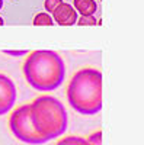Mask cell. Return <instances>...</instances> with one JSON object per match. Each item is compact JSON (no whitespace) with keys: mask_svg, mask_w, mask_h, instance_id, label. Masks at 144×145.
Segmentation results:
<instances>
[{"mask_svg":"<svg viewBox=\"0 0 144 145\" xmlns=\"http://www.w3.org/2000/svg\"><path fill=\"white\" fill-rule=\"evenodd\" d=\"M23 76L38 91L57 90L66 78V63L58 52L38 50L31 52L23 63Z\"/></svg>","mask_w":144,"mask_h":145,"instance_id":"1","label":"cell"},{"mask_svg":"<svg viewBox=\"0 0 144 145\" xmlns=\"http://www.w3.org/2000/svg\"><path fill=\"white\" fill-rule=\"evenodd\" d=\"M67 102L80 115H96L102 109V72L85 67L74 72L67 86Z\"/></svg>","mask_w":144,"mask_h":145,"instance_id":"2","label":"cell"},{"mask_svg":"<svg viewBox=\"0 0 144 145\" xmlns=\"http://www.w3.org/2000/svg\"><path fill=\"white\" fill-rule=\"evenodd\" d=\"M31 122L45 142L66 134L68 116L64 105L54 96H39L31 103Z\"/></svg>","mask_w":144,"mask_h":145,"instance_id":"3","label":"cell"},{"mask_svg":"<svg viewBox=\"0 0 144 145\" xmlns=\"http://www.w3.org/2000/svg\"><path fill=\"white\" fill-rule=\"evenodd\" d=\"M9 128L16 139L29 144V145H39L45 144L44 138L38 135L31 122V103L22 105L10 113L9 118Z\"/></svg>","mask_w":144,"mask_h":145,"instance_id":"4","label":"cell"},{"mask_svg":"<svg viewBox=\"0 0 144 145\" xmlns=\"http://www.w3.org/2000/svg\"><path fill=\"white\" fill-rule=\"evenodd\" d=\"M16 102V86L13 80L0 72V116L12 110Z\"/></svg>","mask_w":144,"mask_h":145,"instance_id":"5","label":"cell"},{"mask_svg":"<svg viewBox=\"0 0 144 145\" xmlns=\"http://www.w3.org/2000/svg\"><path fill=\"white\" fill-rule=\"evenodd\" d=\"M53 19L60 26H70V25H76L79 18H77V12L73 6L63 2L53 12Z\"/></svg>","mask_w":144,"mask_h":145,"instance_id":"6","label":"cell"},{"mask_svg":"<svg viewBox=\"0 0 144 145\" xmlns=\"http://www.w3.org/2000/svg\"><path fill=\"white\" fill-rule=\"evenodd\" d=\"M73 7L80 16H93L98 12V5L95 0H74Z\"/></svg>","mask_w":144,"mask_h":145,"instance_id":"7","label":"cell"},{"mask_svg":"<svg viewBox=\"0 0 144 145\" xmlns=\"http://www.w3.org/2000/svg\"><path fill=\"white\" fill-rule=\"evenodd\" d=\"M32 23L35 26H51L54 25V19L50 13H47V12H41V13L35 15Z\"/></svg>","mask_w":144,"mask_h":145,"instance_id":"8","label":"cell"},{"mask_svg":"<svg viewBox=\"0 0 144 145\" xmlns=\"http://www.w3.org/2000/svg\"><path fill=\"white\" fill-rule=\"evenodd\" d=\"M55 145H90L89 141L83 137H76V135H71V137H64L61 138Z\"/></svg>","mask_w":144,"mask_h":145,"instance_id":"9","label":"cell"},{"mask_svg":"<svg viewBox=\"0 0 144 145\" xmlns=\"http://www.w3.org/2000/svg\"><path fill=\"white\" fill-rule=\"evenodd\" d=\"M77 25L79 26H95V25H99V20L95 16H80L77 19Z\"/></svg>","mask_w":144,"mask_h":145,"instance_id":"10","label":"cell"},{"mask_svg":"<svg viewBox=\"0 0 144 145\" xmlns=\"http://www.w3.org/2000/svg\"><path fill=\"white\" fill-rule=\"evenodd\" d=\"M63 3V0H45L44 2V9L47 13H53V12Z\"/></svg>","mask_w":144,"mask_h":145,"instance_id":"11","label":"cell"},{"mask_svg":"<svg viewBox=\"0 0 144 145\" xmlns=\"http://www.w3.org/2000/svg\"><path fill=\"white\" fill-rule=\"evenodd\" d=\"M87 141H89L90 145H101L102 144V132L98 131V132H95V134H92L87 138Z\"/></svg>","mask_w":144,"mask_h":145,"instance_id":"12","label":"cell"},{"mask_svg":"<svg viewBox=\"0 0 144 145\" xmlns=\"http://www.w3.org/2000/svg\"><path fill=\"white\" fill-rule=\"evenodd\" d=\"M3 52H5V54H7V55H12V57H20V55H26V54H28V51H26V50H20V51L5 50Z\"/></svg>","mask_w":144,"mask_h":145,"instance_id":"13","label":"cell"},{"mask_svg":"<svg viewBox=\"0 0 144 145\" xmlns=\"http://www.w3.org/2000/svg\"><path fill=\"white\" fill-rule=\"evenodd\" d=\"M3 25H5V20H3L2 16H0V26H3Z\"/></svg>","mask_w":144,"mask_h":145,"instance_id":"14","label":"cell"},{"mask_svg":"<svg viewBox=\"0 0 144 145\" xmlns=\"http://www.w3.org/2000/svg\"><path fill=\"white\" fill-rule=\"evenodd\" d=\"M2 7H3V0H0V10H2Z\"/></svg>","mask_w":144,"mask_h":145,"instance_id":"15","label":"cell"}]
</instances>
